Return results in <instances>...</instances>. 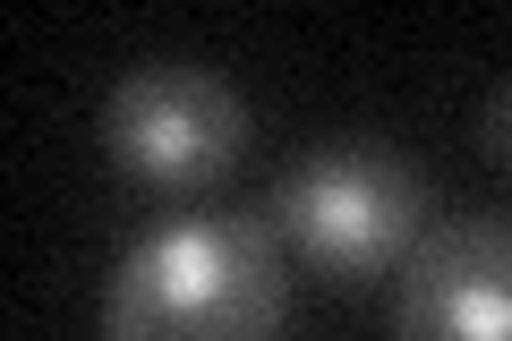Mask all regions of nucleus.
<instances>
[{
    "mask_svg": "<svg viewBox=\"0 0 512 341\" xmlns=\"http://www.w3.org/2000/svg\"><path fill=\"white\" fill-rule=\"evenodd\" d=\"M265 222L325 290H376L427 239V171L384 137H325L274 180Z\"/></svg>",
    "mask_w": 512,
    "mask_h": 341,
    "instance_id": "obj_2",
    "label": "nucleus"
},
{
    "mask_svg": "<svg viewBox=\"0 0 512 341\" xmlns=\"http://www.w3.org/2000/svg\"><path fill=\"white\" fill-rule=\"evenodd\" d=\"M478 145H487V162H512V86L487 94V111H478Z\"/></svg>",
    "mask_w": 512,
    "mask_h": 341,
    "instance_id": "obj_5",
    "label": "nucleus"
},
{
    "mask_svg": "<svg viewBox=\"0 0 512 341\" xmlns=\"http://www.w3.org/2000/svg\"><path fill=\"white\" fill-rule=\"evenodd\" d=\"M291 265L274 222L180 214L154 222L103 290V341H282Z\"/></svg>",
    "mask_w": 512,
    "mask_h": 341,
    "instance_id": "obj_1",
    "label": "nucleus"
},
{
    "mask_svg": "<svg viewBox=\"0 0 512 341\" xmlns=\"http://www.w3.org/2000/svg\"><path fill=\"white\" fill-rule=\"evenodd\" d=\"M393 341H512V222L444 214L393 273Z\"/></svg>",
    "mask_w": 512,
    "mask_h": 341,
    "instance_id": "obj_4",
    "label": "nucleus"
},
{
    "mask_svg": "<svg viewBox=\"0 0 512 341\" xmlns=\"http://www.w3.org/2000/svg\"><path fill=\"white\" fill-rule=\"evenodd\" d=\"M103 154L146 188H222L248 154V103L205 60H137L103 94Z\"/></svg>",
    "mask_w": 512,
    "mask_h": 341,
    "instance_id": "obj_3",
    "label": "nucleus"
}]
</instances>
